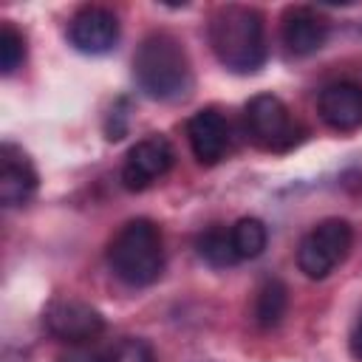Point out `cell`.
I'll return each mask as SVG.
<instances>
[{
    "label": "cell",
    "mask_w": 362,
    "mask_h": 362,
    "mask_svg": "<svg viewBox=\"0 0 362 362\" xmlns=\"http://www.w3.org/2000/svg\"><path fill=\"white\" fill-rule=\"evenodd\" d=\"M133 76L156 102H181L195 88L189 54L170 31H153L141 40L133 57Z\"/></svg>",
    "instance_id": "obj_1"
},
{
    "label": "cell",
    "mask_w": 362,
    "mask_h": 362,
    "mask_svg": "<svg viewBox=\"0 0 362 362\" xmlns=\"http://www.w3.org/2000/svg\"><path fill=\"white\" fill-rule=\"evenodd\" d=\"M209 45L232 74H255L266 62L263 14L252 6H221L209 20Z\"/></svg>",
    "instance_id": "obj_2"
},
{
    "label": "cell",
    "mask_w": 362,
    "mask_h": 362,
    "mask_svg": "<svg viewBox=\"0 0 362 362\" xmlns=\"http://www.w3.org/2000/svg\"><path fill=\"white\" fill-rule=\"evenodd\" d=\"M110 272L133 288L150 286L164 272V235L150 218L127 221L107 243Z\"/></svg>",
    "instance_id": "obj_3"
},
{
    "label": "cell",
    "mask_w": 362,
    "mask_h": 362,
    "mask_svg": "<svg viewBox=\"0 0 362 362\" xmlns=\"http://www.w3.org/2000/svg\"><path fill=\"white\" fill-rule=\"evenodd\" d=\"M246 133L255 147L266 153H288L291 147L300 144L303 127L286 107V102L274 93H257L246 102L243 110Z\"/></svg>",
    "instance_id": "obj_4"
},
{
    "label": "cell",
    "mask_w": 362,
    "mask_h": 362,
    "mask_svg": "<svg viewBox=\"0 0 362 362\" xmlns=\"http://www.w3.org/2000/svg\"><path fill=\"white\" fill-rule=\"evenodd\" d=\"M354 229L342 218H325L311 232L303 235L297 246V266L305 277L322 280L328 277L351 252Z\"/></svg>",
    "instance_id": "obj_5"
},
{
    "label": "cell",
    "mask_w": 362,
    "mask_h": 362,
    "mask_svg": "<svg viewBox=\"0 0 362 362\" xmlns=\"http://www.w3.org/2000/svg\"><path fill=\"white\" fill-rule=\"evenodd\" d=\"M45 331L68 345H88L105 331V317L85 300L76 297H57L42 311Z\"/></svg>",
    "instance_id": "obj_6"
},
{
    "label": "cell",
    "mask_w": 362,
    "mask_h": 362,
    "mask_svg": "<svg viewBox=\"0 0 362 362\" xmlns=\"http://www.w3.org/2000/svg\"><path fill=\"white\" fill-rule=\"evenodd\" d=\"M173 164H175V150L170 139L161 133H150L127 150L122 164V184L133 192L147 189L150 184L164 178L173 170Z\"/></svg>",
    "instance_id": "obj_7"
},
{
    "label": "cell",
    "mask_w": 362,
    "mask_h": 362,
    "mask_svg": "<svg viewBox=\"0 0 362 362\" xmlns=\"http://www.w3.org/2000/svg\"><path fill=\"white\" fill-rule=\"evenodd\" d=\"M68 40L82 54H107L119 42V17L105 6H82L68 23Z\"/></svg>",
    "instance_id": "obj_8"
},
{
    "label": "cell",
    "mask_w": 362,
    "mask_h": 362,
    "mask_svg": "<svg viewBox=\"0 0 362 362\" xmlns=\"http://www.w3.org/2000/svg\"><path fill=\"white\" fill-rule=\"evenodd\" d=\"M37 170L25 150L6 141L0 147V201L3 206H23L37 192Z\"/></svg>",
    "instance_id": "obj_9"
},
{
    "label": "cell",
    "mask_w": 362,
    "mask_h": 362,
    "mask_svg": "<svg viewBox=\"0 0 362 362\" xmlns=\"http://www.w3.org/2000/svg\"><path fill=\"white\" fill-rule=\"evenodd\" d=\"M320 119L339 133L362 127V88L356 82H331L317 96Z\"/></svg>",
    "instance_id": "obj_10"
},
{
    "label": "cell",
    "mask_w": 362,
    "mask_h": 362,
    "mask_svg": "<svg viewBox=\"0 0 362 362\" xmlns=\"http://www.w3.org/2000/svg\"><path fill=\"white\" fill-rule=\"evenodd\" d=\"M187 141L192 147V156L212 167L218 164L229 150V122L215 107H204L189 116L187 122Z\"/></svg>",
    "instance_id": "obj_11"
},
{
    "label": "cell",
    "mask_w": 362,
    "mask_h": 362,
    "mask_svg": "<svg viewBox=\"0 0 362 362\" xmlns=\"http://www.w3.org/2000/svg\"><path fill=\"white\" fill-rule=\"evenodd\" d=\"M328 40V20L308 8V6H294L283 14V42L294 57H308L320 51Z\"/></svg>",
    "instance_id": "obj_12"
},
{
    "label": "cell",
    "mask_w": 362,
    "mask_h": 362,
    "mask_svg": "<svg viewBox=\"0 0 362 362\" xmlns=\"http://www.w3.org/2000/svg\"><path fill=\"white\" fill-rule=\"evenodd\" d=\"M286 308H288V288H286V283L277 280V277L263 280L257 286V291H255V305H252L255 322L260 328H274L286 317Z\"/></svg>",
    "instance_id": "obj_13"
},
{
    "label": "cell",
    "mask_w": 362,
    "mask_h": 362,
    "mask_svg": "<svg viewBox=\"0 0 362 362\" xmlns=\"http://www.w3.org/2000/svg\"><path fill=\"white\" fill-rule=\"evenodd\" d=\"M85 362H158L150 342L139 337H122L105 348H96L85 356Z\"/></svg>",
    "instance_id": "obj_14"
},
{
    "label": "cell",
    "mask_w": 362,
    "mask_h": 362,
    "mask_svg": "<svg viewBox=\"0 0 362 362\" xmlns=\"http://www.w3.org/2000/svg\"><path fill=\"white\" fill-rule=\"evenodd\" d=\"M195 249L215 269H226V266L238 263V252L232 246V232L226 226H209L206 232H201L195 240Z\"/></svg>",
    "instance_id": "obj_15"
},
{
    "label": "cell",
    "mask_w": 362,
    "mask_h": 362,
    "mask_svg": "<svg viewBox=\"0 0 362 362\" xmlns=\"http://www.w3.org/2000/svg\"><path fill=\"white\" fill-rule=\"evenodd\" d=\"M232 232V246L238 252V260H252L257 255H263L266 249V240H269V232L263 226V221L257 218H240L229 226Z\"/></svg>",
    "instance_id": "obj_16"
},
{
    "label": "cell",
    "mask_w": 362,
    "mask_h": 362,
    "mask_svg": "<svg viewBox=\"0 0 362 362\" xmlns=\"http://www.w3.org/2000/svg\"><path fill=\"white\" fill-rule=\"evenodd\" d=\"M23 62H25V37L11 23H3L0 25V71L8 76Z\"/></svg>",
    "instance_id": "obj_17"
},
{
    "label": "cell",
    "mask_w": 362,
    "mask_h": 362,
    "mask_svg": "<svg viewBox=\"0 0 362 362\" xmlns=\"http://www.w3.org/2000/svg\"><path fill=\"white\" fill-rule=\"evenodd\" d=\"M348 348H351V354L362 362V314H359V320L354 322V328H351V339H348Z\"/></svg>",
    "instance_id": "obj_18"
}]
</instances>
